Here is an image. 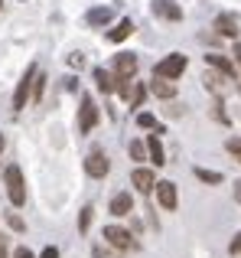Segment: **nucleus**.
Wrapping results in <instances>:
<instances>
[{"instance_id":"24","label":"nucleus","mask_w":241,"mask_h":258,"mask_svg":"<svg viewBox=\"0 0 241 258\" xmlns=\"http://www.w3.org/2000/svg\"><path fill=\"white\" fill-rule=\"evenodd\" d=\"M225 147H228V154L241 164V138H228V144H225Z\"/></svg>"},{"instance_id":"34","label":"nucleus","mask_w":241,"mask_h":258,"mask_svg":"<svg viewBox=\"0 0 241 258\" xmlns=\"http://www.w3.org/2000/svg\"><path fill=\"white\" fill-rule=\"evenodd\" d=\"M0 151H4V138H0Z\"/></svg>"},{"instance_id":"4","label":"nucleus","mask_w":241,"mask_h":258,"mask_svg":"<svg viewBox=\"0 0 241 258\" xmlns=\"http://www.w3.org/2000/svg\"><path fill=\"white\" fill-rule=\"evenodd\" d=\"M95 124H98V105H95L91 95H82V108H78V131L88 134Z\"/></svg>"},{"instance_id":"22","label":"nucleus","mask_w":241,"mask_h":258,"mask_svg":"<svg viewBox=\"0 0 241 258\" xmlns=\"http://www.w3.org/2000/svg\"><path fill=\"white\" fill-rule=\"evenodd\" d=\"M131 157L134 160H144L147 157V144H144V141H131Z\"/></svg>"},{"instance_id":"33","label":"nucleus","mask_w":241,"mask_h":258,"mask_svg":"<svg viewBox=\"0 0 241 258\" xmlns=\"http://www.w3.org/2000/svg\"><path fill=\"white\" fill-rule=\"evenodd\" d=\"M235 200H238V203H241V180H238V183H235Z\"/></svg>"},{"instance_id":"32","label":"nucleus","mask_w":241,"mask_h":258,"mask_svg":"<svg viewBox=\"0 0 241 258\" xmlns=\"http://www.w3.org/2000/svg\"><path fill=\"white\" fill-rule=\"evenodd\" d=\"M7 255V242H4V235H0V258Z\"/></svg>"},{"instance_id":"30","label":"nucleus","mask_w":241,"mask_h":258,"mask_svg":"<svg viewBox=\"0 0 241 258\" xmlns=\"http://www.w3.org/2000/svg\"><path fill=\"white\" fill-rule=\"evenodd\" d=\"M7 222H10V226H13V229H17V232H20V229H23V222H20V216H13V213H10V216H7Z\"/></svg>"},{"instance_id":"8","label":"nucleus","mask_w":241,"mask_h":258,"mask_svg":"<svg viewBox=\"0 0 241 258\" xmlns=\"http://www.w3.org/2000/svg\"><path fill=\"white\" fill-rule=\"evenodd\" d=\"M157 200H160V206H163L166 213H173V209H176V203H179L176 183H173V180H160L157 183Z\"/></svg>"},{"instance_id":"12","label":"nucleus","mask_w":241,"mask_h":258,"mask_svg":"<svg viewBox=\"0 0 241 258\" xmlns=\"http://www.w3.org/2000/svg\"><path fill=\"white\" fill-rule=\"evenodd\" d=\"M147 154H150V160H153L157 167L166 164V154H163V144H160V134H157V131L147 138Z\"/></svg>"},{"instance_id":"1","label":"nucleus","mask_w":241,"mask_h":258,"mask_svg":"<svg viewBox=\"0 0 241 258\" xmlns=\"http://www.w3.org/2000/svg\"><path fill=\"white\" fill-rule=\"evenodd\" d=\"M4 183H7V196H10V203H13V206H23V203H26V183H23V170H20L17 164L7 167Z\"/></svg>"},{"instance_id":"21","label":"nucleus","mask_w":241,"mask_h":258,"mask_svg":"<svg viewBox=\"0 0 241 258\" xmlns=\"http://www.w3.org/2000/svg\"><path fill=\"white\" fill-rule=\"evenodd\" d=\"M144 95H147V88H144V85H134L131 98H127V101H131V108H140V105H144Z\"/></svg>"},{"instance_id":"18","label":"nucleus","mask_w":241,"mask_h":258,"mask_svg":"<svg viewBox=\"0 0 241 258\" xmlns=\"http://www.w3.org/2000/svg\"><path fill=\"white\" fill-rule=\"evenodd\" d=\"M131 206H134L131 193H117L114 200H111V213H114V216H127V213H131Z\"/></svg>"},{"instance_id":"2","label":"nucleus","mask_w":241,"mask_h":258,"mask_svg":"<svg viewBox=\"0 0 241 258\" xmlns=\"http://www.w3.org/2000/svg\"><path fill=\"white\" fill-rule=\"evenodd\" d=\"M186 72V56L183 52H170L166 59H160L157 66H153V76L160 79H179Z\"/></svg>"},{"instance_id":"10","label":"nucleus","mask_w":241,"mask_h":258,"mask_svg":"<svg viewBox=\"0 0 241 258\" xmlns=\"http://www.w3.org/2000/svg\"><path fill=\"white\" fill-rule=\"evenodd\" d=\"M131 183L140 189V193H150V189H157V176H153V170H147V167H137V170L131 173Z\"/></svg>"},{"instance_id":"5","label":"nucleus","mask_w":241,"mask_h":258,"mask_svg":"<svg viewBox=\"0 0 241 258\" xmlns=\"http://www.w3.org/2000/svg\"><path fill=\"white\" fill-rule=\"evenodd\" d=\"M108 170H111L108 154L95 147V151H91L88 157H85V173H88V176H95V180H101V176H108Z\"/></svg>"},{"instance_id":"17","label":"nucleus","mask_w":241,"mask_h":258,"mask_svg":"<svg viewBox=\"0 0 241 258\" xmlns=\"http://www.w3.org/2000/svg\"><path fill=\"white\" fill-rule=\"evenodd\" d=\"M131 33H134V23H131V20H120L114 30L108 33V39H111V43H124V39L131 36Z\"/></svg>"},{"instance_id":"11","label":"nucleus","mask_w":241,"mask_h":258,"mask_svg":"<svg viewBox=\"0 0 241 258\" xmlns=\"http://www.w3.org/2000/svg\"><path fill=\"white\" fill-rule=\"evenodd\" d=\"M153 13L163 20H183V10L176 7V0H153Z\"/></svg>"},{"instance_id":"23","label":"nucleus","mask_w":241,"mask_h":258,"mask_svg":"<svg viewBox=\"0 0 241 258\" xmlns=\"http://www.w3.org/2000/svg\"><path fill=\"white\" fill-rule=\"evenodd\" d=\"M91 213H95V209L85 206V209H82V216H78V229H82V232H88V226H91Z\"/></svg>"},{"instance_id":"29","label":"nucleus","mask_w":241,"mask_h":258,"mask_svg":"<svg viewBox=\"0 0 241 258\" xmlns=\"http://www.w3.org/2000/svg\"><path fill=\"white\" fill-rule=\"evenodd\" d=\"M13 258H36V255H33V252H30V248H26V245H23V248H17V252H13Z\"/></svg>"},{"instance_id":"16","label":"nucleus","mask_w":241,"mask_h":258,"mask_svg":"<svg viewBox=\"0 0 241 258\" xmlns=\"http://www.w3.org/2000/svg\"><path fill=\"white\" fill-rule=\"evenodd\" d=\"M111 17H114V13H111V7H95V10H88V23L91 26H108L111 23Z\"/></svg>"},{"instance_id":"31","label":"nucleus","mask_w":241,"mask_h":258,"mask_svg":"<svg viewBox=\"0 0 241 258\" xmlns=\"http://www.w3.org/2000/svg\"><path fill=\"white\" fill-rule=\"evenodd\" d=\"M235 62H238V69H241V39L235 43Z\"/></svg>"},{"instance_id":"15","label":"nucleus","mask_w":241,"mask_h":258,"mask_svg":"<svg viewBox=\"0 0 241 258\" xmlns=\"http://www.w3.org/2000/svg\"><path fill=\"white\" fill-rule=\"evenodd\" d=\"M91 76H95V85L101 88V92H114V88H117V79H114V72H108V69H95Z\"/></svg>"},{"instance_id":"27","label":"nucleus","mask_w":241,"mask_h":258,"mask_svg":"<svg viewBox=\"0 0 241 258\" xmlns=\"http://www.w3.org/2000/svg\"><path fill=\"white\" fill-rule=\"evenodd\" d=\"M39 258H59V248L56 245H46L43 252H39Z\"/></svg>"},{"instance_id":"26","label":"nucleus","mask_w":241,"mask_h":258,"mask_svg":"<svg viewBox=\"0 0 241 258\" xmlns=\"http://www.w3.org/2000/svg\"><path fill=\"white\" fill-rule=\"evenodd\" d=\"M137 124H140V127H153L157 121H153V114H150V111H140V114H137Z\"/></svg>"},{"instance_id":"28","label":"nucleus","mask_w":241,"mask_h":258,"mask_svg":"<svg viewBox=\"0 0 241 258\" xmlns=\"http://www.w3.org/2000/svg\"><path fill=\"white\" fill-rule=\"evenodd\" d=\"M228 252H231V255H241V232L235 235V239H231V245H228Z\"/></svg>"},{"instance_id":"7","label":"nucleus","mask_w":241,"mask_h":258,"mask_svg":"<svg viewBox=\"0 0 241 258\" xmlns=\"http://www.w3.org/2000/svg\"><path fill=\"white\" fill-rule=\"evenodd\" d=\"M134 72H137V56L134 52H117L114 56V79L127 82V79H134Z\"/></svg>"},{"instance_id":"13","label":"nucleus","mask_w":241,"mask_h":258,"mask_svg":"<svg viewBox=\"0 0 241 258\" xmlns=\"http://www.w3.org/2000/svg\"><path fill=\"white\" fill-rule=\"evenodd\" d=\"M150 92L157 95V98H173V95H176V85H173V79H160V76H153Z\"/></svg>"},{"instance_id":"35","label":"nucleus","mask_w":241,"mask_h":258,"mask_svg":"<svg viewBox=\"0 0 241 258\" xmlns=\"http://www.w3.org/2000/svg\"><path fill=\"white\" fill-rule=\"evenodd\" d=\"M0 7H4V0H0Z\"/></svg>"},{"instance_id":"6","label":"nucleus","mask_w":241,"mask_h":258,"mask_svg":"<svg viewBox=\"0 0 241 258\" xmlns=\"http://www.w3.org/2000/svg\"><path fill=\"white\" fill-rule=\"evenodd\" d=\"M104 239H108V245H114L117 252H131V248H137L134 235L127 232V229H120V226H108V229H104Z\"/></svg>"},{"instance_id":"14","label":"nucleus","mask_w":241,"mask_h":258,"mask_svg":"<svg viewBox=\"0 0 241 258\" xmlns=\"http://www.w3.org/2000/svg\"><path fill=\"white\" fill-rule=\"evenodd\" d=\"M205 62L212 66V69H218V72H225L228 79H235V62L231 59H225V56H218V52H209L205 56Z\"/></svg>"},{"instance_id":"20","label":"nucleus","mask_w":241,"mask_h":258,"mask_svg":"<svg viewBox=\"0 0 241 258\" xmlns=\"http://www.w3.org/2000/svg\"><path fill=\"white\" fill-rule=\"evenodd\" d=\"M196 176L202 183H222V173H215V170H205V167H196Z\"/></svg>"},{"instance_id":"9","label":"nucleus","mask_w":241,"mask_h":258,"mask_svg":"<svg viewBox=\"0 0 241 258\" xmlns=\"http://www.w3.org/2000/svg\"><path fill=\"white\" fill-rule=\"evenodd\" d=\"M215 33H218V36L235 39L238 33H241V26H238V20L231 17V13H218V17H215Z\"/></svg>"},{"instance_id":"3","label":"nucleus","mask_w":241,"mask_h":258,"mask_svg":"<svg viewBox=\"0 0 241 258\" xmlns=\"http://www.w3.org/2000/svg\"><path fill=\"white\" fill-rule=\"evenodd\" d=\"M36 76H39V69L30 66V69L23 72V79L17 82V92H13V108H17V111H23L26 98H33V82H36Z\"/></svg>"},{"instance_id":"19","label":"nucleus","mask_w":241,"mask_h":258,"mask_svg":"<svg viewBox=\"0 0 241 258\" xmlns=\"http://www.w3.org/2000/svg\"><path fill=\"white\" fill-rule=\"evenodd\" d=\"M225 79H228V76H225V72H205V88H212V92H222V88H225Z\"/></svg>"},{"instance_id":"25","label":"nucleus","mask_w":241,"mask_h":258,"mask_svg":"<svg viewBox=\"0 0 241 258\" xmlns=\"http://www.w3.org/2000/svg\"><path fill=\"white\" fill-rule=\"evenodd\" d=\"M43 88H46V76H36V82H33V101L43 98Z\"/></svg>"}]
</instances>
